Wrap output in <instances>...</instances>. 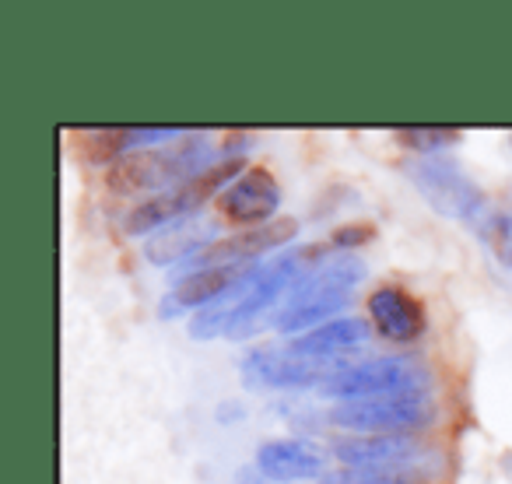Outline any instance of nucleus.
<instances>
[{
  "label": "nucleus",
  "instance_id": "f257e3e1",
  "mask_svg": "<svg viewBox=\"0 0 512 484\" xmlns=\"http://www.w3.org/2000/svg\"><path fill=\"white\" fill-rule=\"evenodd\" d=\"M316 253L320 250H295V253L278 257L274 264L260 267L256 278H249L246 285L228 292L225 299L214 302V306L200 309L190 320V334L197 337V341H211V337H221V334H232V337L249 334L256 316L264 313L267 306H274L288 288L299 285L302 267H306Z\"/></svg>",
  "mask_w": 512,
  "mask_h": 484
},
{
  "label": "nucleus",
  "instance_id": "f03ea898",
  "mask_svg": "<svg viewBox=\"0 0 512 484\" xmlns=\"http://www.w3.org/2000/svg\"><path fill=\"white\" fill-rule=\"evenodd\" d=\"M362 281L365 264L358 257H351V253L323 260L309 274H302V281L292 288L288 306L274 316V327L281 334H299V330L309 334V330L323 327V323H334Z\"/></svg>",
  "mask_w": 512,
  "mask_h": 484
},
{
  "label": "nucleus",
  "instance_id": "7ed1b4c3",
  "mask_svg": "<svg viewBox=\"0 0 512 484\" xmlns=\"http://www.w3.org/2000/svg\"><path fill=\"white\" fill-rule=\"evenodd\" d=\"M214 144H207L204 137H186L169 148H144L130 151L120 162L109 165L106 183L116 193H148V190H172L179 183H190L200 172L214 169Z\"/></svg>",
  "mask_w": 512,
  "mask_h": 484
},
{
  "label": "nucleus",
  "instance_id": "20e7f679",
  "mask_svg": "<svg viewBox=\"0 0 512 484\" xmlns=\"http://www.w3.org/2000/svg\"><path fill=\"white\" fill-rule=\"evenodd\" d=\"M435 404L425 390H397L369 400H348L330 411V421L355 435H411L428 428Z\"/></svg>",
  "mask_w": 512,
  "mask_h": 484
},
{
  "label": "nucleus",
  "instance_id": "39448f33",
  "mask_svg": "<svg viewBox=\"0 0 512 484\" xmlns=\"http://www.w3.org/2000/svg\"><path fill=\"white\" fill-rule=\"evenodd\" d=\"M407 176L439 214L467 221V225H477L484 232V225L491 218L488 207H484V193L456 162L439 155H421L414 162H407Z\"/></svg>",
  "mask_w": 512,
  "mask_h": 484
},
{
  "label": "nucleus",
  "instance_id": "423d86ee",
  "mask_svg": "<svg viewBox=\"0 0 512 484\" xmlns=\"http://www.w3.org/2000/svg\"><path fill=\"white\" fill-rule=\"evenodd\" d=\"M235 172H246L242 169V162L239 158H225V162H218L214 169L200 172V176L190 179V183H179V186H172V190L141 200V204L123 218V232L144 235V232H155V228L176 225V221H183L186 214L197 211L211 193H221V186H225Z\"/></svg>",
  "mask_w": 512,
  "mask_h": 484
},
{
  "label": "nucleus",
  "instance_id": "0eeeda50",
  "mask_svg": "<svg viewBox=\"0 0 512 484\" xmlns=\"http://www.w3.org/2000/svg\"><path fill=\"white\" fill-rule=\"evenodd\" d=\"M425 383V369L414 358H369V362L344 365L341 372H334L320 386V393L348 404V400H369L397 390H425Z\"/></svg>",
  "mask_w": 512,
  "mask_h": 484
},
{
  "label": "nucleus",
  "instance_id": "6e6552de",
  "mask_svg": "<svg viewBox=\"0 0 512 484\" xmlns=\"http://www.w3.org/2000/svg\"><path fill=\"white\" fill-rule=\"evenodd\" d=\"M344 365L348 362L292 355L288 348H253L242 358V383L249 390H320Z\"/></svg>",
  "mask_w": 512,
  "mask_h": 484
},
{
  "label": "nucleus",
  "instance_id": "1a4fd4ad",
  "mask_svg": "<svg viewBox=\"0 0 512 484\" xmlns=\"http://www.w3.org/2000/svg\"><path fill=\"white\" fill-rule=\"evenodd\" d=\"M334 456L348 470L411 474L425 463L428 453L411 435H348V439H334Z\"/></svg>",
  "mask_w": 512,
  "mask_h": 484
},
{
  "label": "nucleus",
  "instance_id": "9d476101",
  "mask_svg": "<svg viewBox=\"0 0 512 484\" xmlns=\"http://www.w3.org/2000/svg\"><path fill=\"white\" fill-rule=\"evenodd\" d=\"M299 232V221L295 218H281L271 221V225H256V228H239L235 235H225V239L211 242L204 253L183 264V271H204V267H228V264H256L264 253L285 246L288 239H295Z\"/></svg>",
  "mask_w": 512,
  "mask_h": 484
},
{
  "label": "nucleus",
  "instance_id": "9b49d317",
  "mask_svg": "<svg viewBox=\"0 0 512 484\" xmlns=\"http://www.w3.org/2000/svg\"><path fill=\"white\" fill-rule=\"evenodd\" d=\"M260 274V264H228V267H204V271H190L172 285V292L162 299L158 313L162 320H172L179 313L190 309H207L218 299H225L228 292H235L239 285H246L249 278Z\"/></svg>",
  "mask_w": 512,
  "mask_h": 484
},
{
  "label": "nucleus",
  "instance_id": "f8f14e48",
  "mask_svg": "<svg viewBox=\"0 0 512 484\" xmlns=\"http://www.w3.org/2000/svg\"><path fill=\"white\" fill-rule=\"evenodd\" d=\"M218 207L235 225H271L281 207V183L267 169H246L218 193Z\"/></svg>",
  "mask_w": 512,
  "mask_h": 484
},
{
  "label": "nucleus",
  "instance_id": "ddd939ff",
  "mask_svg": "<svg viewBox=\"0 0 512 484\" xmlns=\"http://www.w3.org/2000/svg\"><path fill=\"white\" fill-rule=\"evenodd\" d=\"M369 320L386 341L411 344L425 334V309L397 285H383L369 295Z\"/></svg>",
  "mask_w": 512,
  "mask_h": 484
},
{
  "label": "nucleus",
  "instance_id": "4468645a",
  "mask_svg": "<svg viewBox=\"0 0 512 484\" xmlns=\"http://www.w3.org/2000/svg\"><path fill=\"white\" fill-rule=\"evenodd\" d=\"M323 460H327V453L316 442L306 439H274L256 449V470L267 481H281V484L313 481L323 470Z\"/></svg>",
  "mask_w": 512,
  "mask_h": 484
},
{
  "label": "nucleus",
  "instance_id": "2eb2a0df",
  "mask_svg": "<svg viewBox=\"0 0 512 484\" xmlns=\"http://www.w3.org/2000/svg\"><path fill=\"white\" fill-rule=\"evenodd\" d=\"M372 337V327L365 320H355V316H341L334 323H323V327L309 330V334H299L295 341H288L285 348L292 355L302 358H327V362H341L344 355L365 348Z\"/></svg>",
  "mask_w": 512,
  "mask_h": 484
},
{
  "label": "nucleus",
  "instance_id": "dca6fc26",
  "mask_svg": "<svg viewBox=\"0 0 512 484\" xmlns=\"http://www.w3.org/2000/svg\"><path fill=\"white\" fill-rule=\"evenodd\" d=\"M214 239V228L211 225H190V221H176V225H169L165 232H158L155 239L148 242V250H144V257L151 260V264H190L197 253H204Z\"/></svg>",
  "mask_w": 512,
  "mask_h": 484
},
{
  "label": "nucleus",
  "instance_id": "f3484780",
  "mask_svg": "<svg viewBox=\"0 0 512 484\" xmlns=\"http://www.w3.org/2000/svg\"><path fill=\"white\" fill-rule=\"evenodd\" d=\"M393 137H397L404 148L428 155V151L449 148V144L460 141V130H449V127H400V130H393Z\"/></svg>",
  "mask_w": 512,
  "mask_h": 484
},
{
  "label": "nucleus",
  "instance_id": "a211bd4d",
  "mask_svg": "<svg viewBox=\"0 0 512 484\" xmlns=\"http://www.w3.org/2000/svg\"><path fill=\"white\" fill-rule=\"evenodd\" d=\"M481 235L488 239L491 250H495L498 264H502L505 271H512V214H505V211L491 214Z\"/></svg>",
  "mask_w": 512,
  "mask_h": 484
},
{
  "label": "nucleus",
  "instance_id": "6ab92c4d",
  "mask_svg": "<svg viewBox=\"0 0 512 484\" xmlns=\"http://www.w3.org/2000/svg\"><path fill=\"white\" fill-rule=\"evenodd\" d=\"M320 484H421L414 474H379V470H334Z\"/></svg>",
  "mask_w": 512,
  "mask_h": 484
},
{
  "label": "nucleus",
  "instance_id": "aec40b11",
  "mask_svg": "<svg viewBox=\"0 0 512 484\" xmlns=\"http://www.w3.org/2000/svg\"><path fill=\"white\" fill-rule=\"evenodd\" d=\"M372 235H376V228L372 225H341L334 232V246H341V250H355V246H365Z\"/></svg>",
  "mask_w": 512,
  "mask_h": 484
}]
</instances>
